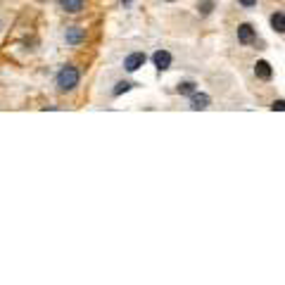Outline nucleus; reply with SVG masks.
Instances as JSON below:
<instances>
[{
  "label": "nucleus",
  "instance_id": "nucleus-1",
  "mask_svg": "<svg viewBox=\"0 0 285 285\" xmlns=\"http://www.w3.org/2000/svg\"><path fill=\"white\" fill-rule=\"evenodd\" d=\"M79 79H81V74H79V69L67 64V67L60 69V74H57V91L60 93H69V91H74L76 86H79Z\"/></svg>",
  "mask_w": 285,
  "mask_h": 285
},
{
  "label": "nucleus",
  "instance_id": "nucleus-2",
  "mask_svg": "<svg viewBox=\"0 0 285 285\" xmlns=\"http://www.w3.org/2000/svg\"><path fill=\"white\" fill-rule=\"evenodd\" d=\"M64 41H67L69 45H81V43L86 41V29L83 27H69L67 33H64Z\"/></svg>",
  "mask_w": 285,
  "mask_h": 285
},
{
  "label": "nucleus",
  "instance_id": "nucleus-3",
  "mask_svg": "<svg viewBox=\"0 0 285 285\" xmlns=\"http://www.w3.org/2000/svg\"><path fill=\"white\" fill-rule=\"evenodd\" d=\"M209 105H212V97L207 93H197V91H195V93L190 95V109L200 112V109H207Z\"/></svg>",
  "mask_w": 285,
  "mask_h": 285
},
{
  "label": "nucleus",
  "instance_id": "nucleus-4",
  "mask_svg": "<svg viewBox=\"0 0 285 285\" xmlns=\"http://www.w3.org/2000/svg\"><path fill=\"white\" fill-rule=\"evenodd\" d=\"M143 64H145V53H131L124 60V69L126 71H138Z\"/></svg>",
  "mask_w": 285,
  "mask_h": 285
},
{
  "label": "nucleus",
  "instance_id": "nucleus-5",
  "mask_svg": "<svg viewBox=\"0 0 285 285\" xmlns=\"http://www.w3.org/2000/svg\"><path fill=\"white\" fill-rule=\"evenodd\" d=\"M254 38H257V31H254L252 24H240L238 27V41L243 43V45H250Z\"/></svg>",
  "mask_w": 285,
  "mask_h": 285
},
{
  "label": "nucleus",
  "instance_id": "nucleus-6",
  "mask_svg": "<svg viewBox=\"0 0 285 285\" xmlns=\"http://www.w3.org/2000/svg\"><path fill=\"white\" fill-rule=\"evenodd\" d=\"M254 76H257L259 81H271V76H273L271 64L266 60H259L257 64H254Z\"/></svg>",
  "mask_w": 285,
  "mask_h": 285
},
{
  "label": "nucleus",
  "instance_id": "nucleus-7",
  "mask_svg": "<svg viewBox=\"0 0 285 285\" xmlns=\"http://www.w3.org/2000/svg\"><path fill=\"white\" fill-rule=\"evenodd\" d=\"M152 62H155L157 71H166V69L171 67V55L166 53V50H157V53L152 55Z\"/></svg>",
  "mask_w": 285,
  "mask_h": 285
},
{
  "label": "nucleus",
  "instance_id": "nucleus-8",
  "mask_svg": "<svg viewBox=\"0 0 285 285\" xmlns=\"http://www.w3.org/2000/svg\"><path fill=\"white\" fill-rule=\"evenodd\" d=\"M86 5V0H60V7L69 14H79Z\"/></svg>",
  "mask_w": 285,
  "mask_h": 285
},
{
  "label": "nucleus",
  "instance_id": "nucleus-9",
  "mask_svg": "<svg viewBox=\"0 0 285 285\" xmlns=\"http://www.w3.org/2000/svg\"><path fill=\"white\" fill-rule=\"evenodd\" d=\"M271 27H273V31L285 33V14L283 12H273L271 14Z\"/></svg>",
  "mask_w": 285,
  "mask_h": 285
},
{
  "label": "nucleus",
  "instance_id": "nucleus-10",
  "mask_svg": "<svg viewBox=\"0 0 285 285\" xmlns=\"http://www.w3.org/2000/svg\"><path fill=\"white\" fill-rule=\"evenodd\" d=\"M176 91H178L181 95H192L195 91H197V83H195V81H181Z\"/></svg>",
  "mask_w": 285,
  "mask_h": 285
},
{
  "label": "nucleus",
  "instance_id": "nucleus-11",
  "mask_svg": "<svg viewBox=\"0 0 285 285\" xmlns=\"http://www.w3.org/2000/svg\"><path fill=\"white\" fill-rule=\"evenodd\" d=\"M131 88H133V83H131V81H119L117 86H114V91H112V95H114V97H119L122 93H128Z\"/></svg>",
  "mask_w": 285,
  "mask_h": 285
},
{
  "label": "nucleus",
  "instance_id": "nucleus-12",
  "mask_svg": "<svg viewBox=\"0 0 285 285\" xmlns=\"http://www.w3.org/2000/svg\"><path fill=\"white\" fill-rule=\"evenodd\" d=\"M197 10H200V14H212V10H214V0H200V5H197Z\"/></svg>",
  "mask_w": 285,
  "mask_h": 285
},
{
  "label": "nucleus",
  "instance_id": "nucleus-13",
  "mask_svg": "<svg viewBox=\"0 0 285 285\" xmlns=\"http://www.w3.org/2000/svg\"><path fill=\"white\" fill-rule=\"evenodd\" d=\"M271 109L273 112H285V100H273Z\"/></svg>",
  "mask_w": 285,
  "mask_h": 285
},
{
  "label": "nucleus",
  "instance_id": "nucleus-14",
  "mask_svg": "<svg viewBox=\"0 0 285 285\" xmlns=\"http://www.w3.org/2000/svg\"><path fill=\"white\" fill-rule=\"evenodd\" d=\"M238 2H240L243 7H254V5H257V0H238Z\"/></svg>",
  "mask_w": 285,
  "mask_h": 285
},
{
  "label": "nucleus",
  "instance_id": "nucleus-15",
  "mask_svg": "<svg viewBox=\"0 0 285 285\" xmlns=\"http://www.w3.org/2000/svg\"><path fill=\"white\" fill-rule=\"evenodd\" d=\"M166 2H176V0H166Z\"/></svg>",
  "mask_w": 285,
  "mask_h": 285
}]
</instances>
